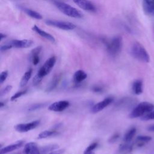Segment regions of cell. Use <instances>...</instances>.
<instances>
[{
    "instance_id": "ffe728a7",
    "label": "cell",
    "mask_w": 154,
    "mask_h": 154,
    "mask_svg": "<svg viewBox=\"0 0 154 154\" xmlns=\"http://www.w3.org/2000/svg\"><path fill=\"white\" fill-rule=\"evenodd\" d=\"M87 78V73L82 70H77L73 75V81L76 84H79Z\"/></svg>"
},
{
    "instance_id": "d6986e66",
    "label": "cell",
    "mask_w": 154,
    "mask_h": 154,
    "mask_svg": "<svg viewBox=\"0 0 154 154\" xmlns=\"http://www.w3.org/2000/svg\"><path fill=\"white\" fill-rule=\"evenodd\" d=\"M132 91L137 95L141 94L143 91V83L141 79L135 80L132 84Z\"/></svg>"
},
{
    "instance_id": "603a6c76",
    "label": "cell",
    "mask_w": 154,
    "mask_h": 154,
    "mask_svg": "<svg viewBox=\"0 0 154 154\" xmlns=\"http://www.w3.org/2000/svg\"><path fill=\"white\" fill-rule=\"evenodd\" d=\"M137 132V129L135 127H131L130 129H129L127 132L125 133L123 141L124 143H130L131 141L132 140L133 138L134 137L135 134Z\"/></svg>"
},
{
    "instance_id": "74e56055",
    "label": "cell",
    "mask_w": 154,
    "mask_h": 154,
    "mask_svg": "<svg viewBox=\"0 0 154 154\" xmlns=\"http://www.w3.org/2000/svg\"><path fill=\"white\" fill-rule=\"evenodd\" d=\"M4 105H5V103L1 101V103H0V106H1V108H2Z\"/></svg>"
},
{
    "instance_id": "7a4b0ae2",
    "label": "cell",
    "mask_w": 154,
    "mask_h": 154,
    "mask_svg": "<svg viewBox=\"0 0 154 154\" xmlns=\"http://www.w3.org/2000/svg\"><path fill=\"white\" fill-rule=\"evenodd\" d=\"M130 52L134 58L140 61L149 63L150 61V56L148 52L144 47L138 42H135L132 44L130 49Z\"/></svg>"
},
{
    "instance_id": "3957f363",
    "label": "cell",
    "mask_w": 154,
    "mask_h": 154,
    "mask_svg": "<svg viewBox=\"0 0 154 154\" xmlns=\"http://www.w3.org/2000/svg\"><path fill=\"white\" fill-rule=\"evenodd\" d=\"M55 7L63 14L73 18L81 19L82 18L84 15L82 13L78 10L77 8L71 6L70 5L60 1H54Z\"/></svg>"
},
{
    "instance_id": "4316f807",
    "label": "cell",
    "mask_w": 154,
    "mask_h": 154,
    "mask_svg": "<svg viewBox=\"0 0 154 154\" xmlns=\"http://www.w3.org/2000/svg\"><path fill=\"white\" fill-rule=\"evenodd\" d=\"M97 142H94L90 144L84 150V154H94V152H93L95 149L97 147Z\"/></svg>"
},
{
    "instance_id": "4fadbf2b",
    "label": "cell",
    "mask_w": 154,
    "mask_h": 154,
    "mask_svg": "<svg viewBox=\"0 0 154 154\" xmlns=\"http://www.w3.org/2000/svg\"><path fill=\"white\" fill-rule=\"evenodd\" d=\"M24 154H41L40 148L34 142H29L26 143L23 149Z\"/></svg>"
},
{
    "instance_id": "d590c367",
    "label": "cell",
    "mask_w": 154,
    "mask_h": 154,
    "mask_svg": "<svg viewBox=\"0 0 154 154\" xmlns=\"http://www.w3.org/2000/svg\"><path fill=\"white\" fill-rule=\"evenodd\" d=\"M147 131L150 132H154V125H152L147 128Z\"/></svg>"
},
{
    "instance_id": "44dd1931",
    "label": "cell",
    "mask_w": 154,
    "mask_h": 154,
    "mask_svg": "<svg viewBox=\"0 0 154 154\" xmlns=\"http://www.w3.org/2000/svg\"><path fill=\"white\" fill-rule=\"evenodd\" d=\"M143 7L146 13H154V0H143Z\"/></svg>"
},
{
    "instance_id": "484cf974",
    "label": "cell",
    "mask_w": 154,
    "mask_h": 154,
    "mask_svg": "<svg viewBox=\"0 0 154 154\" xmlns=\"http://www.w3.org/2000/svg\"><path fill=\"white\" fill-rule=\"evenodd\" d=\"M57 134H58V132L56 131H51V130H46V131H44L40 132L37 136V138L38 139H43V138H48L49 137L55 136Z\"/></svg>"
},
{
    "instance_id": "83f0119b",
    "label": "cell",
    "mask_w": 154,
    "mask_h": 154,
    "mask_svg": "<svg viewBox=\"0 0 154 154\" xmlns=\"http://www.w3.org/2000/svg\"><path fill=\"white\" fill-rule=\"evenodd\" d=\"M46 105V103H34L31 105L28 109L29 111H33L39 109H42L45 107Z\"/></svg>"
},
{
    "instance_id": "f546056e",
    "label": "cell",
    "mask_w": 154,
    "mask_h": 154,
    "mask_svg": "<svg viewBox=\"0 0 154 154\" xmlns=\"http://www.w3.org/2000/svg\"><path fill=\"white\" fill-rule=\"evenodd\" d=\"M27 92V90H22V91H18L17 93H16L15 94H14L10 98V100L11 101H13L16 99H17V98L21 97L22 96L24 95L25 94H26V93Z\"/></svg>"
},
{
    "instance_id": "d4e9b609",
    "label": "cell",
    "mask_w": 154,
    "mask_h": 154,
    "mask_svg": "<svg viewBox=\"0 0 154 154\" xmlns=\"http://www.w3.org/2000/svg\"><path fill=\"white\" fill-rule=\"evenodd\" d=\"M58 145L53 144H49L47 146H45L40 148V152L41 154H47L51 152H52L57 149H58Z\"/></svg>"
},
{
    "instance_id": "e0dca14e",
    "label": "cell",
    "mask_w": 154,
    "mask_h": 154,
    "mask_svg": "<svg viewBox=\"0 0 154 154\" xmlns=\"http://www.w3.org/2000/svg\"><path fill=\"white\" fill-rule=\"evenodd\" d=\"M19 8L25 14H26L28 16L31 17V18L37 19V20H41L43 19L42 15L40 13H39L38 12H37L34 10H32L31 8H27L25 7H22V6L19 7Z\"/></svg>"
},
{
    "instance_id": "1f68e13d",
    "label": "cell",
    "mask_w": 154,
    "mask_h": 154,
    "mask_svg": "<svg viewBox=\"0 0 154 154\" xmlns=\"http://www.w3.org/2000/svg\"><path fill=\"white\" fill-rule=\"evenodd\" d=\"M120 137V134L119 133H115L111 137H110L108 140V142L109 144H112L114 143L116 141H117V140Z\"/></svg>"
},
{
    "instance_id": "8992f818",
    "label": "cell",
    "mask_w": 154,
    "mask_h": 154,
    "mask_svg": "<svg viewBox=\"0 0 154 154\" xmlns=\"http://www.w3.org/2000/svg\"><path fill=\"white\" fill-rule=\"evenodd\" d=\"M45 23L47 25L65 31L73 30L76 28V25L72 22L54 19H46Z\"/></svg>"
},
{
    "instance_id": "cb8c5ba5",
    "label": "cell",
    "mask_w": 154,
    "mask_h": 154,
    "mask_svg": "<svg viewBox=\"0 0 154 154\" xmlns=\"http://www.w3.org/2000/svg\"><path fill=\"white\" fill-rule=\"evenodd\" d=\"M32 73V69H29L23 74V75L22 76V79L20 80V87H23L26 85V84L28 83L29 79L31 78Z\"/></svg>"
},
{
    "instance_id": "4dcf8cb0",
    "label": "cell",
    "mask_w": 154,
    "mask_h": 154,
    "mask_svg": "<svg viewBox=\"0 0 154 154\" xmlns=\"http://www.w3.org/2000/svg\"><path fill=\"white\" fill-rule=\"evenodd\" d=\"M11 89H12V86L11 85H7L5 87H4L3 89L1 90V93H0V96L2 97V96H5L7 93H8L11 91Z\"/></svg>"
},
{
    "instance_id": "5bb4252c",
    "label": "cell",
    "mask_w": 154,
    "mask_h": 154,
    "mask_svg": "<svg viewBox=\"0 0 154 154\" xmlns=\"http://www.w3.org/2000/svg\"><path fill=\"white\" fill-rule=\"evenodd\" d=\"M23 143H24L23 141L20 140L16 142L14 144H12L7 146L3 148H1L0 150V154H7L11 152L16 150L19 149L20 147H21L23 145Z\"/></svg>"
},
{
    "instance_id": "9c48e42d",
    "label": "cell",
    "mask_w": 154,
    "mask_h": 154,
    "mask_svg": "<svg viewBox=\"0 0 154 154\" xmlns=\"http://www.w3.org/2000/svg\"><path fill=\"white\" fill-rule=\"evenodd\" d=\"M8 43L11 46L12 48H19V49H23V48H28L34 44V42L31 40L29 39H23V40H12Z\"/></svg>"
},
{
    "instance_id": "52a82bcc",
    "label": "cell",
    "mask_w": 154,
    "mask_h": 154,
    "mask_svg": "<svg viewBox=\"0 0 154 154\" xmlns=\"http://www.w3.org/2000/svg\"><path fill=\"white\" fill-rule=\"evenodd\" d=\"M40 123V120H36L26 123H19L14 126V129L19 132H26L36 128Z\"/></svg>"
},
{
    "instance_id": "ac0fdd59",
    "label": "cell",
    "mask_w": 154,
    "mask_h": 154,
    "mask_svg": "<svg viewBox=\"0 0 154 154\" xmlns=\"http://www.w3.org/2000/svg\"><path fill=\"white\" fill-rule=\"evenodd\" d=\"M60 79H61L60 75L57 74V75H54V76L52 78V79L49 82V83L48 84V85L46 88V90H45L46 92L49 93V92L52 91V90H54L58 85Z\"/></svg>"
},
{
    "instance_id": "f35d334b",
    "label": "cell",
    "mask_w": 154,
    "mask_h": 154,
    "mask_svg": "<svg viewBox=\"0 0 154 154\" xmlns=\"http://www.w3.org/2000/svg\"><path fill=\"white\" fill-rule=\"evenodd\" d=\"M117 154H125V153H122V152H120L118 151V153Z\"/></svg>"
},
{
    "instance_id": "9a60e30c",
    "label": "cell",
    "mask_w": 154,
    "mask_h": 154,
    "mask_svg": "<svg viewBox=\"0 0 154 154\" xmlns=\"http://www.w3.org/2000/svg\"><path fill=\"white\" fill-rule=\"evenodd\" d=\"M42 50V47L41 46H39L34 48L31 51L30 60L32 62V63L35 66L37 65L40 62V55Z\"/></svg>"
},
{
    "instance_id": "5b68a950",
    "label": "cell",
    "mask_w": 154,
    "mask_h": 154,
    "mask_svg": "<svg viewBox=\"0 0 154 154\" xmlns=\"http://www.w3.org/2000/svg\"><path fill=\"white\" fill-rule=\"evenodd\" d=\"M154 109V105L149 102H142L136 105L129 115L131 119L141 117L149 112Z\"/></svg>"
},
{
    "instance_id": "ba28073f",
    "label": "cell",
    "mask_w": 154,
    "mask_h": 154,
    "mask_svg": "<svg viewBox=\"0 0 154 154\" xmlns=\"http://www.w3.org/2000/svg\"><path fill=\"white\" fill-rule=\"evenodd\" d=\"M114 101V98L112 97H107L105 98L102 101L97 102V103L94 104L90 109V111L93 113H97L102 110H103L105 108L108 106L109 105L112 103Z\"/></svg>"
},
{
    "instance_id": "d6a6232c",
    "label": "cell",
    "mask_w": 154,
    "mask_h": 154,
    "mask_svg": "<svg viewBox=\"0 0 154 154\" xmlns=\"http://www.w3.org/2000/svg\"><path fill=\"white\" fill-rule=\"evenodd\" d=\"M8 73L7 70H4L3 72H2L0 74V84H2L7 79V76H8Z\"/></svg>"
},
{
    "instance_id": "8fae6325",
    "label": "cell",
    "mask_w": 154,
    "mask_h": 154,
    "mask_svg": "<svg viewBox=\"0 0 154 154\" xmlns=\"http://www.w3.org/2000/svg\"><path fill=\"white\" fill-rule=\"evenodd\" d=\"M70 105V103L67 100H60L51 103L48 106V109L55 112H61L65 110Z\"/></svg>"
},
{
    "instance_id": "277c9868",
    "label": "cell",
    "mask_w": 154,
    "mask_h": 154,
    "mask_svg": "<svg viewBox=\"0 0 154 154\" xmlns=\"http://www.w3.org/2000/svg\"><path fill=\"white\" fill-rule=\"evenodd\" d=\"M106 49L108 54L111 57H116L121 52L123 40L120 35L113 37L110 40L106 42Z\"/></svg>"
},
{
    "instance_id": "7402d4cb",
    "label": "cell",
    "mask_w": 154,
    "mask_h": 154,
    "mask_svg": "<svg viewBox=\"0 0 154 154\" xmlns=\"http://www.w3.org/2000/svg\"><path fill=\"white\" fill-rule=\"evenodd\" d=\"M133 99L131 98H122L119 100L116 104V106L117 108H127L132 106L134 103Z\"/></svg>"
},
{
    "instance_id": "2e32d148",
    "label": "cell",
    "mask_w": 154,
    "mask_h": 154,
    "mask_svg": "<svg viewBox=\"0 0 154 154\" xmlns=\"http://www.w3.org/2000/svg\"><path fill=\"white\" fill-rule=\"evenodd\" d=\"M152 140V137L147 135H138L136 138V140L134 144H132L134 147H143L145 144L149 143Z\"/></svg>"
},
{
    "instance_id": "836d02e7",
    "label": "cell",
    "mask_w": 154,
    "mask_h": 154,
    "mask_svg": "<svg viewBox=\"0 0 154 154\" xmlns=\"http://www.w3.org/2000/svg\"><path fill=\"white\" fill-rule=\"evenodd\" d=\"M91 90L93 92H94L96 93H102L104 89L102 86L95 85L91 88Z\"/></svg>"
},
{
    "instance_id": "f1b7e54d",
    "label": "cell",
    "mask_w": 154,
    "mask_h": 154,
    "mask_svg": "<svg viewBox=\"0 0 154 154\" xmlns=\"http://www.w3.org/2000/svg\"><path fill=\"white\" fill-rule=\"evenodd\" d=\"M141 120H143V121L154 120V111H152L150 112H149L147 114H146L145 115L141 117Z\"/></svg>"
},
{
    "instance_id": "30bf717a",
    "label": "cell",
    "mask_w": 154,
    "mask_h": 154,
    "mask_svg": "<svg viewBox=\"0 0 154 154\" xmlns=\"http://www.w3.org/2000/svg\"><path fill=\"white\" fill-rule=\"evenodd\" d=\"M74 3L76 4L80 8L89 12H96L97 8L95 5L88 0H73Z\"/></svg>"
},
{
    "instance_id": "8d00e7d4",
    "label": "cell",
    "mask_w": 154,
    "mask_h": 154,
    "mask_svg": "<svg viewBox=\"0 0 154 154\" xmlns=\"http://www.w3.org/2000/svg\"><path fill=\"white\" fill-rule=\"evenodd\" d=\"M1 37H0V38H1V40H3L4 38H5L6 37H7V35L5 34H3V33H1Z\"/></svg>"
},
{
    "instance_id": "7c38bea8",
    "label": "cell",
    "mask_w": 154,
    "mask_h": 154,
    "mask_svg": "<svg viewBox=\"0 0 154 154\" xmlns=\"http://www.w3.org/2000/svg\"><path fill=\"white\" fill-rule=\"evenodd\" d=\"M32 29L35 32H36L38 35H39L42 37L49 40V42H51L52 43H55V38L52 35H51L49 32L42 29L40 28L37 26L36 25H34L32 27Z\"/></svg>"
},
{
    "instance_id": "e575fe53",
    "label": "cell",
    "mask_w": 154,
    "mask_h": 154,
    "mask_svg": "<svg viewBox=\"0 0 154 154\" xmlns=\"http://www.w3.org/2000/svg\"><path fill=\"white\" fill-rule=\"evenodd\" d=\"M64 149H59L58 150H54L52 152H51L47 154H63L64 152Z\"/></svg>"
},
{
    "instance_id": "6da1fadb",
    "label": "cell",
    "mask_w": 154,
    "mask_h": 154,
    "mask_svg": "<svg viewBox=\"0 0 154 154\" xmlns=\"http://www.w3.org/2000/svg\"><path fill=\"white\" fill-rule=\"evenodd\" d=\"M56 61V57L52 56L45 61L44 64L40 68L37 74L33 78L32 84L34 85H37L39 84L42 79L50 73L52 68L54 67Z\"/></svg>"
}]
</instances>
